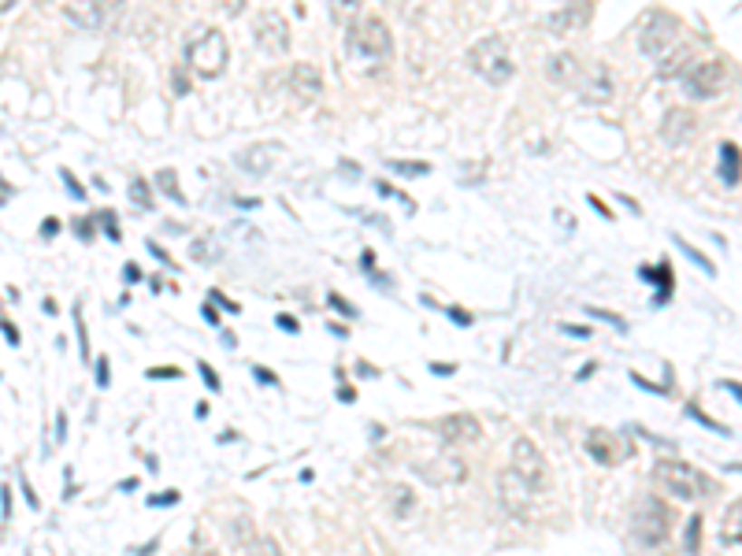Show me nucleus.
<instances>
[{
  "label": "nucleus",
  "instance_id": "obj_1",
  "mask_svg": "<svg viewBox=\"0 0 742 556\" xmlns=\"http://www.w3.org/2000/svg\"><path fill=\"white\" fill-rule=\"evenodd\" d=\"M186 63L189 71L205 78V82H216V78L226 71L230 63V45H226V34L216 30V26H198L189 37H186Z\"/></svg>",
  "mask_w": 742,
  "mask_h": 556
},
{
  "label": "nucleus",
  "instance_id": "obj_2",
  "mask_svg": "<svg viewBox=\"0 0 742 556\" xmlns=\"http://www.w3.org/2000/svg\"><path fill=\"white\" fill-rule=\"evenodd\" d=\"M653 483L660 490H669L676 501H698L713 494V479L706 471H698L687 460H657L653 467Z\"/></svg>",
  "mask_w": 742,
  "mask_h": 556
},
{
  "label": "nucleus",
  "instance_id": "obj_3",
  "mask_svg": "<svg viewBox=\"0 0 742 556\" xmlns=\"http://www.w3.org/2000/svg\"><path fill=\"white\" fill-rule=\"evenodd\" d=\"M467 67H472L483 82H490V86L513 82V74H516L513 53H509V45H505V37H497V34L479 37V42L467 49Z\"/></svg>",
  "mask_w": 742,
  "mask_h": 556
},
{
  "label": "nucleus",
  "instance_id": "obj_4",
  "mask_svg": "<svg viewBox=\"0 0 742 556\" xmlns=\"http://www.w3.org/2000/svg\"><path fill=\"white\" fill-rule=\"evenodd\" d=\"M672 527H676V512L669 508V501H660V497H642L639 501L635 520H631V534L639 538V545H646V549L665 545Z\"/></svg>",
  "mask_w": 742,
  "mask_h": 556
},
{
  "label": "nucleus",
  "instance_id": "obj_5",
  "mask_svg": "<svg viewBox=\"0 0 742 556\" xmlns=\"http://www.w3.org/2000/svg\"><path fill=\"white\" fill-rule=\"evenodd\" d=\"M679 30H683L679 15L653 8V12L642 19V26H639V53L650 56V60H660V56H665V53L679 42Z\"/></svg>",
  "mask_w": 742,
  "mask_h": 556
},
{
  "label": "nucleus",
  "instance_id": "obj_6",
  "mask_svg": "<svg viewBox=\"0 0 742 556\" xmlns=\"http://www.w3.org/2000/svg\"><path fill=\"white\" fill-rule=\"evenodd\" d=\"M349 49L368 60H386L394 53V34H390V26L379 15H361L349 26Z\"/></svg>",
  "mask_w": 742,
  "mask_h": 556
},
{
  "label": "nucleus",
  "instance_id": "obj_7",
  "mask_svg": "<svg viewBox=\"0 0 742 556\" xmlns=\"http://www.w3.org/2000/svg\"><path fill=\"white\" fill-rule=\"evenodd\" d=\"M728 86V67L720 60H701L683 71V93L690 101H713Z\"/></svg>",
  "mask_w": 742,
  "mask_h": 556
},
{
  "label": "nucleus",
  "instance_id": "obj_8",
  "mask_svg": "<svg viewBox=\"0 0 742 556\" xmlns=\"http://www.w3.org/2000/svg\"><path fill=\"white\" fill-rule=\"evenodd\" d=\"M535 486L524 479L520 471H513V467H505L501 475H497V501H501V508L509 512V515H516V520H524V515H531V504H535Z\"/></svg>",
  "mask_w": 742,
  "mask_h": 556
},
{
  "label": "nucleus",
  "instance_id": "obj_9",
  "mask_svg": "<svg viewBox=\"0 0 742 556\" xmlns=\"http://www.w3.org/2000/svg\"><path fill=\"white\" fill-rule=\"evenodd\" d=\"M253 34H256V42H260L264 53H271V56L290 53V23L279 12H260L253 19Z\"/></svg>",
  "mask_w": 742,
  "mask_h": 556
},
{
  "label": "nucleus",
  "instance_id": "obj_10",
  "mask_svg": "<svg viewBox=\"0 0 742 556\" xmlns=\"http://www.w3.org/2000/svg\"><path fill=\"white\" fill-rule=\"evenodd\" d=\"M513 471H520L535 490H545V483H550V467H545V456L538 453V446H535L531 438H516V442H513Z\"/></svg>",
  "mask_w": 742,
  "mask_h": 556
},
{
  "label": "nucleus",
  "instance_id": "obj_11",
  "mask_svg": "<svg viewBox=\"0 0 742 556\" xmlns=\"http://www.w3.org/2000/svg\"><path fill=\"white\" fill-rule=\"evenodd\" d=\"M283 145L279 141H253V145H246L234 160H238V168L246 171V175H253V178H264V175H271V168H275L279 160H283Z\"/></svg>",
  "mask_w": 742,
  "mask_h": 556
},
{
  "label": "nucleus",
  "instance_id": "obj_12",
  "mask_svg": "<svg viewBox=\"0 0 742 556\" xmlns=\"http://www.w3.org/2000/svg\"><path fill=\"white\" fill-rule=\"evenodd\" d=\"M583 104H609L612 93H616V82H612V71L605 63H591L587 71L579 74V82H575Z\"/></svg>",
  "mask_w": 742,
  "mask_h": 556
},
{
  "label": "nucleus",
  "instance_id": "obj_13",
  "mask_svg": "<svg viewBox=\"0 0 742 556\" xmlns=\"http://www.w3.org/2000/svg\"><path fill=\"white\" fill-rule=\"evenodd\" d=\"M419 475L431 486H457L467 479V464H464V456L446 453V456H435L431 464H419Z\"/></svg>",
  "mask_w": 742,
  "mask_h": 556
},
{
  "label": "nucleus",
  "instance_id": "obj_14",
  "mask_svg": "<svg viewBox=\"0 0 742 556\" xmlns=\"http://www.w3.org/2000/svg\"><path fill=\"white\" fill-rule=\"evenodd\" d=\"M438 438L446 446H472L483 438V427L476 416H467V412H457V416H446L438 419Z\"/></svg>",
  "mask_w": 742,
  "mask_h": 556
},
{
  "label": "nucleus",
  "instance_id": "obj_15",
  "mask_svg": "<svg viewBox=\"0 0 742 556\" xmlns=\"http://www.w3.org/2000/svg\"><path fill=\"white\" fill-rule=\"evenodd\" d=\"M286 82H290V93L297 101H320L323 97V71L316 63H294L290 74H286Z\"/></svg>",
  "mask_w": 742,
  "mask_h": 556
},
{
  "label": "nucleus",
  "instance_id": "obj_16",
  "mask_svg": "<svg viewBox=\"0 0 742 556\" xmlns=\"http://www.w3.org/2000/svg\"><path fill=\"white\" fill-rule=\"evenodd\" d=\"M694 130H698V115L687 111V108H672V111L665 115V123H660V138H665L669 145H683V141H690Z\"/></svg>",
  "mask_w": 742,
  "mask_h": 556
},
{
  "label": "nucleus",
  "instance_id": "obj_17",
  "mask_svg": "<svg viewBox=\"0 0 742 556\" xmlns=\"http://www.w3.org/2000/svg\"><path fill=\"white\" fill-rule=\"evenodd\" d=\"M694 63V45H687V42H676L665 56L657 60V78H683V71Z\"/></svg>",
  "mask_w": 742,
  "mask_h": 556
},
{
  "label": "nucleus",
  "instance_id": "obj_18",
  "mask_svg": "<svg viewBox=\"0 0 742 556\" xmlns=\"http://www.w3.org/2000/svg\"><path fill=\"white\" fill-rule=\"evenodd\" d=\"M579 74H583V67H579V60L572 53H554L550 60H545V78H550L554 86H575Z\"/></svg>",
  "mask_w": 742,
  "mask_h": 556
},
{
  "label": "nucleus",
  "instance_id": "obj_19",
  "mask_svg": "<svg viewBox=\"0 0 742 556\" xmlns=\"http://www.w3.org/2000/svg\"><path fill=\"white\" fill-rule=\"evenodd\" d=\"M587 23H591V5H587V0H572L564 12L554 15L550 26H554L557 34H564V30H579V26H587Z\"/></svg>",
  "mask_w": 742,
  "mask_h": 556
},
{
  "label": "nucleus",
  "instance_id": "obj_20",
  "mask_svg": "<svg viewBox=\"0 0 742 556\" xmlns=\"http://www.w3.org/2000/svg\"><path fill=\"white\" fill-rule=\"evenodd\" d=\"M587 453H591L602 467H609V464L620 460L616 442H612V434H609V430H591V434H587Z\"/></svg>",
  "mask_w": 742,
  "mask_h": 556
},
{
  "label": "nucleus",
  "instance_id": "obj_21",
  "mask_svg": "<svg viewBox=\"0 0 742 556\" xmlns=\"http://www.w3.org/2000/svg\"><path fill=\"white\" fill-rule=\"evenodd\" d=\"M720 545H742V497L720 515Z\"/></svg>",
  "mask_w": 742,
  "mask_h": 556
},
{
  "label": "nucleus",
  "instance_id": "obj_22",
  "mask_svg": "<svg viewBox=\"0 0 742 556\" xmlns=\"http://www.w3.org/2000/svg\"><path fill=\"white\" fill-rule=\"evenodd\" d=\"M63 15H67V23H74V26H82V30H97L104 19H101V12H97V5L93 0H71V5L63 8Z\"/></svg>",
  "mask_w": 742,
  "mask_h": 556
},
{
  "label": "nucleus",
  "instance_id": "obj_23",
  "mask_svg": "<svg viewBox=\"0 0 742 556\" xmlns=\"http://www.w3.org/2000/svg\"><path fill=\"white\" fill-rule=\"evenodd\" d=\"M720 178H724L728 186H738V182H742V152H738V145H731V141L720 145Z\"/></svg>",
  "mask_w": 742,
  "mask_h": 556
},
{
  "label": "nucleus",
  "instance_id": "obj_24",
  "mask_svg": "<svg viewBox=\"0 0 742 556\" xmlns=\"http://www.w3.org/2000/svg\"><path fill=\"white\" fill-rule=\"evenodd\" d=\"M327 8H331V19L338 23V26H353L361 15V0H327Z\"/></svg>",
  "mask_w": 742,
  "mask_h": 556
},
{
  "label": "nucleus",
  "instance_id": "obj_25",
  "mask_svg": "<svg viewBox=\"0 0 742 556\" xmlns=\"http://www.w3.org/2000/svg\"><path fill=\"white\" fill-rule=\"evenodd\" d=\"M260 538H256V527L249 515H234V545H242V549H253Z\"/></svg>",
  "mask_w": 742,
  "mask_h": 556
},
{
  "label": "nucleus",
  "instance_id": "obj_26",
  "mask_svg": "<svg viewBox=\"0 0 742 556\" xmlns=\"http://www.w3.org/2000/svg\"><path fill=\"white\" fill-rule=\"evenodd\" d=\"M156 186H160L175 205H186V193L178 189V171L175 168H164V171H156Z\"/></svg>",
  "mask_w": 742,
  "mask_h": 556
},
{
  "label": "nucleus",
  "instance_id": "obj_27",
  "mask_svg": "<svg viewBox=\"0 0 742 556\" xmlns=\"http://www.w3.org/2000/svg\"><path fill=\"white\" fill-rule=\"evenodd\" d=\"M189 256L198 260V264H212L216 256H219V249H216V237L212 234H205V237H198V242L189 245Z\"/></svg>",
  "mask_w": 742,
  "mask_h": 556
},
{
  "label": "nucleus",
  "instance_id": "obj_28",
  "mask_svg": "<svg viewBox=\"0 0 742 556\" xmlns=\"http://www.w3.org/2000/svg\"><path fill=\"white\" fill-rule=\"evenodd\" d=\"M390 508H394V515H409L416 508V494L409 486H394L390 490Z\"/></svg>",
  "mask_w": 742,
  "mask_h": 556
},
{
  "label": "nucleus",
  "instance_id": "obj_29",
  "mask_svg": "<svg viewBox=\"0 0 742 556\" xmlns=\"http://www.w3.org/2000/svg\"><path fill=\"white\" fill-rule=\"evenodd\" d=\"M130 201H134L141 212H149V208H152V189H149V182H145V178H130Z\"/></svg>",
  "mask_w": 742,
  "mask_h": 556
},
{
  "label": "nucleus",
  "instance_id": "obj_30",
  "mask_svg": "<svg viewBox=\"0 0 742 556\" xmlns=\"http://www.w3.org/2000/svg\"><path fill=\"white\" fill-rule=\"evenodd\" d=\"M683 549L694 556L701 549V515H690V523H687V538H683Z\"/></svg>",
  "mask_w": 742,
  "mask_h": 556
},
{
  "label": "nucleus",
  "instance_id": "obj_31",
  "mask_svg": "<svg viewBox=\"0 0 742 556\" xmlns=\"http://www.w3.org/2000/svg\"><path fill=\"white\" fill-rule=\"evenodd\" d=\"M642 278H650V283H660V286H669V290H672V267H669V264H660V267H642Z\"/></svg>",
  "mask_w": 742,
  "mask_h": 556
},
{
  "label": "nucleus",
  "instance_id": "obj_32",
  "mask_svg": "<svg viewBox=\"0 0 742 556\" xmlns=\"http://www.w3.org/2000/svg\"><path fill=\"white\" fill-rule=\"evenodd\" d=\"M93 5H97L101 19H104V23H111L115 15H120V12H123V5H127V0H93Z\"/></svg>",
  "mask_w": 742,
  "mask_h": 556
},
{
  "label": "nucleus",
  "instance_id": "obj_33",
  "mask_svg": "<svg viewBox=\"0 0 742 556\" xmlns=\"http://www.w3.org/2000/svg\"><path fill=\"white\" fill-rule=\"evenodd\" d=\"M676 245H679V249H683V253H687L690 260H698V264H701V271H706V274H717V267H713V260H709V256H701L698 249H690V245L683 242V237H676Z\"/></svg>",
  "mask_w": 742,
  "mask_h": 556
},
{
  "label": "nucleus",
  "instance_id": "obj_34",
  "mask_svg": "<svg viewBox=\"0 0 742 556\" xmlns=\"http://www.w3.org/2000/svg\"><path fill=\"white\" fill-rule=\"evenodd\" d=\"M253 556H283V545H279L275 538H260V542L253 545Z\"/></svg>",
  "mask_w": 742,
  "mask_h": 556
},
{
  "label": "nucleus",
  "instance_id": "obj_35",
  "mask_svg": "<svg viewBox=\"0 0 742 556\" xmlns=\"http://www.w3.org/2000/svg\"><path fill=\"white\" fill-rule=\"evenodd\" d=\"M390 171H398V175H409V178H416V175H427L431 168H427V164H401V160H390Z\"/></svg>",
  "mask_w": 742,
  "mask_h": 556
},
{
  "label": "nucleus",
  "instance_id": "obj_36",
  "mask_svg": "<svg viewBox=\"0 0 742 556\" xmlns=\"http://www.w3.org/2000/svg\"><path fill=\"white\" fill-rule=\"evenodd\" d=\"M216 8L223 15H242L246 12V0H216Z\"/></svg>",
  "mask_w": 742,
  "mask_h": 556
},
{
  "label": "nucleus",
  "instance_id": "obj_37",
  "mask_svg": "<svg viewBox=\"0 0 742 556\" xmlns=\"http://www.w3.org/2000/svg\"><path fill=\"white\" fill-rule=\"evenodd\" d=\"M97 223L108 230L111 242H115V237H120V226H115V212H101V216H97Z\"/></svg>",
  "mask_w": 742,
  "mask_h": 556
},
{
  "label": "nucleus",
  "instance_id": "obj_38",
  "mask_svg": "<svg viewBox=\"0 0 742 556\" xmlns=\"http://www.w3.org/2000/svg\"><path fill=\"white\" fill-rule=\"evenodd\" d=\"M60 175H63V182H67V193L74 197V201H82V197H86V189H82V186H78V178H74L71 171H60Z\"/></svg>",
  "mask_w": 742,
  "mask_h": 556
},
{
  "label": "nucleus",
  "instance_id": "obj_39",
  "mask_svg": "<svg viewBox=\"0 0 742 556\" xmlns=\"http://www.w3.org/2000/svg\"><path fill=\"white\" fill-rule=\"evenodd\" d=\"M327 301H331V308H338V312H342V315H357V308H353V304H349V301H345V297H342V293H331V297H327Z\"/></svg>",
  "mask_w": 742,
  "mask_h": 556
},
{
  "label": "nucleus",
  "instance_id": "obj_40",
  "mask_svg": "<svg viewBox=\"0 0 742 556\" xmlns=\"http://www.w3.org/2000/svg\"><path fill=\"white\" fill-rule=\"evenodd\" d=\"M0 331L8 334V341H12V345H19V341H23V338H19V327H12L8 320H0Z\"/></svg>",
  "mask_w": 742,
  "mask_h": 556
},
{
  "label": "nucleus",
  "instance_id": "obj_41",
  "mask_svg": "<svg viewBox=\"0 0 742 556\" xmlns=\"http://www.w3.org/2000/svg\"><path fill=\"white\" fill-rule=\"evenodd\" d=\"M561 331H564V334H572V338H591V331H587V327H572V323H561Z\"/></svg>",
  "mask_w": 742,
  "mask_h": 556
},
{
  "label": "nucleus",
  "instance_id": "obj_42",
  "mask_svg": "<svg viewBox=\"0 0 742 556\" xmlns=\"http://www.w3.org/2000/svg\"><path fill=\"white\" fill-rule=\"evenodd\" d=\"M201 375H205V382H208V389H219V379H216V371H212L208 364H201Z\"/></svg>",
  "mask_w": 742,
  "mask_h": 556
},
{
  "label": "nucleus",
  "instance_id": "obj_43",
  "mask_svg": "<svg viewBox=\"0 0 742 556\" xmlns=\"http://www.w3.org/2000/svg\"><path fill=\"white\" fill-rule=\"evenodd\" d=\"M74 230H78V237H86V242H90V237H93V223H90V219H82V223H78Z\"/></svg>",
  "mask_w": 742,
  "mask_h": 556
},
{
  "label": "nucleus",
  "instance_id": "obj_44",
  "mask_svg": "<svg viewBox=\"0 0 742 556\" xmlns=\"http://www.w3.org/2000/svg\"><path fill=\"white\" fill-rule=\"evenodd\" d=\"M279 327L290 331V334H297V320H294V315H279Z\"/></svg>",
  "mask_w": 742,
  "mask_h": 556
},
{
  "label": "nucleus",
  "instance_id": "obj_45",
  "mask_svg": "<svg viewBox=\"0 0 742 556\" xmlns=\"http://www.w3.org/2000/svg\"><path fill=\"white\" fill-rule=\"evenodd\" d=\"M97 382H101V386H108V382H111V375H108V360H101V364H97Z\"/></svg>",
  "mask_w": 742,
  "mask_h": 556
},
{
  "label": "nucleus",
  "instance_id": "obj_46",
  "mask_svg": "<svg viewBox=\"0 0 742 556\" xmlns=\"http://www.w3.org/2000/svg\"><path fill=\"white\" fill-rule=\"evenodd\" d=\"M0 501H5V520H8V515H12V490L8 486L0 490Z\"/></svg>",
  "mask_w": 742,
  "mask_h": 556
},
{
  "label": "nucleus",
  "instance_id": "obj_47",
  "mask_svg": "<svg viewBox=\"0 0 742 556\" xmlns=\"http://www.w3.org/2000/svg\"><path fill=\"white\" fill-rule=\"evenodd\" d=\"M123 274H127V283H138V278H141L138 264H127V267H123Z\"/></svg>",
  "mask_w": 742,
  "mask_h": 556
},
{
  "label": "nucleus",
  "instance_id": "obj_48",
  "mask_svg": "<svg viewBox=\"0 0 742 556\" xmlns=\"http://www.w3.org/2000/svg\"><path fill=\"white\" fill-rule=\"evenodd\" d=\"M449 315H453L457 323H472V315H467V312H460V308H449Z\"/></svg>",
  "mask_w": 742,
  "mask_h": 556
},
{
  "label": "nucleus",
  "instance_id": "obj_49",
  "mask_svg": "<svg viewBox=\"0 0 742 556\" xmlns=\"http://www.w3.org/2000/svg\"><path fill=\"white\" fill-rule=\"evenodd\" d=\"M591 208H594V212H602V216H605V219H612V212H609V208H605V205H602V201H598V197H591Z\"/></svg>",
  "mask_w": 742,
  "mask_h": 556
},
{
  "label": "nucleus",
  "instance_id": "obj_50",
  "mask_svg": "<svg viewBox=\"0 0 742 556\" xmlns=\"http://www.w3.org/2000/svg\"><path fill=\"white\" fill-rule=\"evenodd\" d=\"M56 230H60V223H53V219L42 226V234H45V237H56Z\"/></svg>",
  "mask_w": 742,
  "mask_h": 556
},
{
  "label": "nucleus",
  "instance_id": "obj_51",
  "mask_svg": "<svg viewBox=\"0 0 742 556\" xmlns=\"http://www.w3.org/2000/svg\"><path fill=\"white\" fill-rule=\"evenodd\" d=\"M435 375H453V364H431Z\"/></svg>",
  "mask_w": 742,
  "mask_h": 556
},
{
  "label": "nucleus",
  "instance_id": "obj_52",
  "mask_svg": "<svg viewBox=\"0 0 742 556\" xmlns=\"http://www.w3.org/2000/svg\"><path fill=\"white\" fill-rule=\"evenodd\" d=\"M19 5V0H0V15H5V12H12Z\"/></svg>",
  "mask_w": 742,
  "mask_h": 556
},
{
  "label": "nucleus",
  "instance_id": "obj_53",
  "mask_svg": "<svg viewBox=\"0 0 742 556\" xmlns=\"http://www.w3.org/2000/svg\"><path fill=\"white\" fill-rule=\"evenodd\" d=\"M724 389H731V393H738V401H742V386H738V382H724Z\"/></svg>",
  "mask_w": 742,
  "mask_h": 556
},
{
  "label": "nucleus",
  "instance_id": "obj_54",
  "mask_svg": "<svg viewBox=\"0 0 742 556\" xmlns=\"http://www.w3.org/2000/svg\"><path fill=\"white\" fill-rule=\"evenodd\" d=\"M37 5H49V0H37Z\"/></svg>",
  "mask_w": 742,
  "mask_h": 556
}]
</instances>
